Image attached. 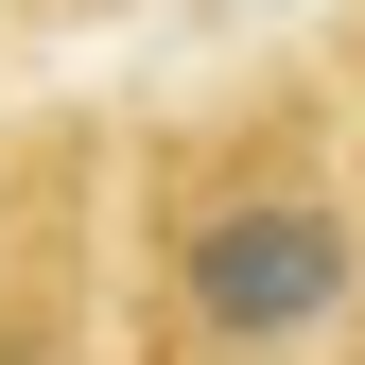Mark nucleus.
I'll return each mask as SVG.
<instances>
[{
    "instance_id": "1",
    "label": "nucleus",
    "mask_w": 365,
    "mask_h": 365,
    "mask_svg": "<svg viewBox=\"0 0 365 365\" xmlns=\"http://www.w3.org/2000/svg\"><path fill=\"white\" fill-rule=\"evenodd\" d=\"M174 296H192L209 348H296L313 313L348 296V226L313 192H226V209H192V244H174Z\"/></svg>"
}]
</instances>
